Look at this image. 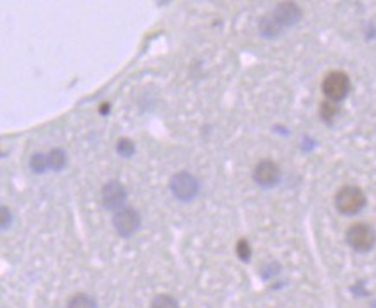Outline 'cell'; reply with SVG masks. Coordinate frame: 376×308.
Returning a JSON list of instances; mask_svg holds the SVG:
<instances>
[{
  "instance_id": "4",
  "label": "cell",
  "mask_w": 376,
  "mask_h": 308,
  "mask_svg": "<svg viewBox=\"0 0 376 308\" xmlns=\"http://www.w3.org/2000/svg\"><path fill=\"white\" fill-rule=\"evenodd\" d=\"M350 78L343 72H333L322 81V92L328 97V101L340 102L349 95L350 92Z\"/></svg>"
},
{
  "instance_id": "5",
  "label": "cell",
  "mask_w": 376,
  "mask_h": 308,
  "mask_svg": "<svg viewBox=\"0 0 376 308\" xmlns=\"http://www.w3.org/2000/svg\"><path fill=\"white\" fill-rule=\"evenodd\" d=\"M113 227L122 237H132L141 227V215L134 208L125 206L113 215Z\"/></svg>"
},
{
  "instance_id": "3",
  "label": "cell",
  "mask_w": 376,
  "mask_h": 308,
  "mask_svg": "<svg viewBox=\"0 0 376 308\" xmlns=\"http://www.w3.org/2000/svg\"><path fill=\"white\" fill-rule=\"evenodd\" d=\"M170 191L179 201H193L200 193V182L189 172H179L170 179Z\"/></svg>"
},
{
  "instance_id": "12",
  "label": "cell",
  "mask_w": 376,
  "mask_h": 308,
  "mask_svg": "<svg viewBox=\"0 0 376 308\" xmlns=\"http://www.w3.org/2000/svg\"><path fill=\"white\" fill-rule=\"evenodd\" d=\"M68 308H97V303L88 295H75L70 300Z\"/></svg>"
},
{
  "instance_id": "6",
  "label": "cell",
  "mask_w": 376,
  "mask_h": 308,
  "mask_svg": "<svg viewBox=\"0 0 376 308\" xmlns=\"http://www.w3.org/2000/svg\"><path fill=\"white\" fill-rule=\"evenodd\" d=\"M127 201V189L118 180H109L102 187V206L109 211H118L125 208Z\"/></svg>"
},
{
  "instance_id": "16",
  "label": "cell",
  "mask_w": 376,
  "mask_h": 308,
  "mask_svg": "<svg viewBox=\"0 0 376 308\" xmlns=\"http://www.w3.org/2000/svg\"><path fill=\"white\" fill-rule=\"evenodd\" d=\"M236 253H237V257H240L243 261H248V260H250V257H251V248H250V244H248V241H246V239H240V241H237Z\"/></svg>"
},
{
  "instance_id": "1",
  "label": "cell",
  "mask_w": 376,
  "mask_h": 308,
  "mask_svg": "<svg viewBox=\"0 0 376 308\" xmlns=\"http://www.w3.org/2000/svg\"><path fill=\"white\" fill-rule=\"evenodd\" d=\"M335 206L342 215H357L366 206V194L359 187L347 186L336 193Z\"/></svg>"
},
{
  "instance_id": "13",
  "label": "cell",
  "mask_w": 376,
  "mask_h": 308,
  "mask_svg": "<svg viewBox=\"0 0 376 308\" xmlns=\"http://www.w3.org/2000/svg\"><path fill=\"white\" fill-rule=\"evenodd\" d=\"M30 168L33 170L35 173H45V170L49 168V161H47V156L37 153L31 156L30 159Z\"/></svg>"
},
{
  "instance_id": "2",
  "label": "cell",
  "mask_w": 376,
  "mask_h": 308,
  "mask_svg": "<svg viewBox=\"0 0 376 308\" xmlns=\"http://www.w3.org/2000/svg\"><path fill=\"white\" fill-rule=\"evenodd\" d=\"M347 244L357 253H370L376 244V232L368 224H354L345 234Z\"/></svg>"
},
{
  "instance_id": "15",
  "label": "cell",
  "mask_w": 376,
  "mask_h": 308,
  "mask_svg": "<svg viewBox=\"0 0 376 308\" xmlns=\"http://www.w3.org/2000/svg\"><path fill=\"white\" fill-rule=\"evenodd\" d=\"M151 308H179V303H177V300H173L172 296L159 295L152 300Z\"/></svg>"
},
{
  "instance_id": "14",
  "label": "cell",
  "mask_w": 376,
  "mask_h": 308,
  "mask_svg": "<svg viewBox=\"0 0 376 308\" xmlns=\"http://www.w3.org/2000/svg\"><path fill=\"white\" fill-rule=\"evenodd\" d=\"M116 153L122 158H132L134 153H136V144L130 139H120L116 143Z\"/></svg>"
},
{
  "instance_id": "11",
  "label": "cell",
  "mask_w": 376,
  "mask_h": 308,
  "mask_svg": "<svg viewBox=\"0 0 376 308\" xmlns=\"http://www.w3.org/2000/svg\"><path fill=\"white\" fill-rule=\"evenodd\" d=\"M338 111H340L338 102L326 101L321 104V118L324 120L326 123H333V120H335V116L338 115Z\"/></svg>"
},
{
  "instance_id": "9",
  "label": "cell",
  "mask_w": 376,
  "mask_h": 308,
  "mask_svg": "<svg viewBox=\"0 0 376 308\" xmlns=\"http://www.w3.org/2000/svg\"><path fill=\"white\" fill-rule=\"evenodd\" d=\"M258 30H260L262 37L274 38V37H278V35H281L283 28L279 26L278 21H276L274 17L265 16V17H262L260 23H258Z\"/></svg>"
},
{
  "instance_id": "10",
  "label": "cell",
  "mask_w": 376,
  "mask_h": 308,
  "mask_svg": "<svg viewBox=\"0 0 376 308\" xmlns=\"http://www.w3.org/2000/svg\"><path fill=\"white\" fill-rule=\"evenodd\" d=\"M47 161L49 168L54 170V172H61L66 166V153L63 149H52L51 153L47 154Z\"/></svg>"
},
{
  "instance_id": "8",
  "label": "cell",
  "mask_w": 376,
  "mask_h": 308,
  "mask_svg": "<svg viewBox=\"0 0 376 308\" xmlns=\"http://www.w3.org/2000/svg\"><path fill=\"white\" fill-rule=\"evenodd\" d=\"M281 28L293 26L301 19V9L293 2H283L271 14Z\"/></svg>"
},
{
  "instance_id": "17",
  "label": "cell",
  "mask_w": 376,
  "mask_h": 308,
  "mask_svg": "<svg viewBox=\"0 0 376 308\" xmlns=\"http://www.w3.org/2000/svg\"><path fill=\"white\" fill-rule=\"evenodd\" d=\"M10 224H13V215H10L9 208L2 206V229L3 231H6V229H9Z\"/></svg>"
},
{
  "instance_id": "7",
  "label": "cell",
  "mask_w": 376,
  "mask_h": 308,
  "mask_svg": "<svg viewBox=\"0 0 376 308\" xmlns=\"http://www.w3.org/2000/svg\"><path fill=\"white\" fill-rule=\"evenodd\" d=\"M253 180L257 186L269 189V187H274L281 182V170L271 159H264V161L258 163L253 170Z\"/></svg>"
}]
</instances>
